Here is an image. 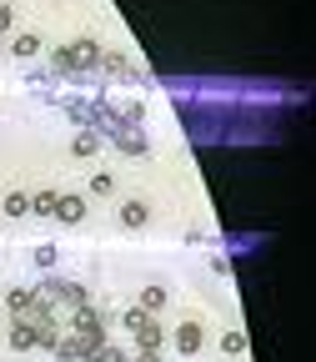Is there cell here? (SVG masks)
<instances>
[{"mask_svg":"<svg viewBox=\"0 0 316 362\" xmlns=\"http://www.w3.org/2000/svg\"><path fill=\"white\" fill-rule=\"evenodd\" d=\"M51 66L61 76H90L101 66V45L96 40H71V45H56L51 51Z\"/></svg>","mask_w":316,"mask_h":362,"instance_id":"obj_1","label":"cell"},{"mask_svg":"<svg viewBox=\"0 0 316 362\" xmlns=\"http://www.w3.org/2000/svg\"><path fill=\"white\" fill-rule=\"evenodd\" d=\"M6 307H11V322L30 327L35 337H40V332H61V327H51V317H45V307H40V297H35L30 287H16V292L6 297Z\"/></svg>","mask_w":316,"mask_h":362,"instance_id":"obj_2","label":"cell"},{"mask_svg":"<svg viewBox=\"0 0 316 362\" xmlns=\"http://www.w3.org/2000/svg\"><path fill=\"white\" fill-rule=\"evenodd\" d=\"M121 322H126V332L135 337V347H146V352H161L166 347V332H161V322H156V317H146L141 307H126V317H121Z\"/></svg>","mask_w":316,"mask_h":362,"instance_id":"obj_3","label":"cell"},{"mask_svg":"<svg viewBox=\"0 0 316 362\" xmlns=\"http://www.w3.org/2000/svg\"><path fill=\"white\" fill-rule=\"evenodd\" d=\"M166 342H171V347H176L181 357H196V352L206 347V327L196 322V317H186V322H176V332H171Z\"/></svg>","mask_w":316,"mask_h":362,"instance_id":"obj_4","label":"cell"},{"mask_svg":"<svg viewBox=\"0 0 316 362\" xmlns=\"http://www.w3.org/2000/svg\"><path fill=\"white\" fill-rule=\"evenodd\" d=\"M56 221L80 226V221H85V197H75V192H56Z\"/></svg>","mask_w":316,"mask_h":362,"instance_id":"obj_5","label":"cell"},{"mask_svg":"<svg viewBox=\"0 0 316 362\" xmlns=\"http://www.w3.org/2000/svg\"><path fill=\"white\" fill-rule=\"evenodd\" d=\"M96 71H106L111 81H141V66H130L126 56H111V51H101V66Z\"/></svg>","mask_w":316,"mask_h":362,"instance_id":"obj_6","label":"cell"},{"mask_svg":"<svg viewBox=\"0 0 316 362\" xmlns=\"http://www.w3.org/2000/svg\"><path fill=\"white\" fill-rule=\"evenodd\" d=\"M146 221H151V206L146 202H121V226H126V232H141Z\"/></svg>","mask_w":316,"mask_h":362,"instance_id":"obj_7","label":"cell"},{"mask_svg":"<svg viewBox=\"0 0 316 362\" xmlns=\"http://www.w3.org/2000/svg\"><path fill=\"white\" fill-rule=\"evenodd\" d=\"M166 302H171V292H166L161 282H151V287H141V302H135V307H141L146 317H156V312H161Z\"/></svg>","mask_w":316,"mask_h":362,"instance_id":"obj_8","label":"cell"},{"mask_svg":"<svg viewBox=\"0 0 316 362\" xmlns=\"http://www.w3.org/2000/svg\"><path fill=\"white\" fill-rule=\"evenodd\" d=\"M11 56H16V61H30V56H40V35H35V30H20V35L11 40Z\"/></svg>","mask_w":316,"mask_h":362,"instance_id":"obj_9","label":"cell"},{"mask_svg":"<svg viewBox=\"0 0 316 362\" xmlns=\"http://www.w3.org/2000/svg\"><path fill=\"white\" fill-rule=\"evenodd\" d=\"M101 151V136L96 131H75V141H71V156H80V161H90Z\"/></svg>","mask_w":316,"mask_h":362,"instance_id":"obj_10","label":"cell"},{"mask_svg":"<svg viewBox=\"0 0 316 362\" xmlns=\"http://www.w3.org/2000/svg\"><path fill=\"white\" fill-rule=\"evenodd\" d=\"M116 146H121L126 156H141V151H146V136H141V131H116Z\"/></svg>","mask_w":316,"mask_h":362,"instance_id":"obj_11","label":"cell"},{"mask_svg":"<svg viewBox=\"0 0 316 362\" xmlns=\"http://www.w3.org/2000/svg\"><path fill=\"white\" fill-rule=\"evenodd\" d=\"M0 206H6V216H11V221H20V216H30V197H25V192H11V197H6V202H0Z\"/></svg>","mask_w":316,"mask_h":362,"instance_id":"obj_12","label":"cell"},{"mask_svg":"<svg viewBox=\"0 0 316 362\" xmlns=\"http://www.w3.org/2000/svg\"><path fill=\"white\" fill-rule=\"evenodd\" d=\"M30 211L45 216V221H56V192H35V197H30Z\"/></svg>","mask_w":316,"mask_h":362,"instance_id":"obj_13","label":"cell"},{"mask_svg":"<svg viewBox=\"0 0 316 362\" xmlns=\"http://www.w3.org/2000/svg\"><path fill=\"white\" fill-rule=\"evenodd\" d=\"M85 362H130V357H126L121 347H111V342H101V347H90V352H85Z\"/></svg>","mask_w":316,"mask_h":362,"instance_id":"obj_14","label":"cell"},{"mask_svg":"<svg viewBox=\"0 0 316 362\" xmlns=\"http://www.w3.org/2000/svg\"><path fill=\"white\" fill-rule=\"evenodd\" d=\"M85 192H90V197H111V192H116V176H106V171H96V176H90V181H85Z\"/></svg>","mask_w":316,"mask_h":362,"instance_id":"obj_15","label":"cell"},{"mask_svg":"<svg viewBox=\"0 0 316 362\" xmlns=\"http://www.w3.org/2000/svg\"><path fill=\"white\" fill-rule=\"evenodd\" d=\"M11 347H16V352H30V347H35V332L20 327V322H11Z\"/></svg>","mask_w":316,"mask_h":362,"instance_id":"obj_16","label":"cell"},{"mask_svg":"<svg viewBox=\"0 0 316 362\" xmlns=\"http://www.w3.org/2000/svg\"><path fill=\"white\" fill-rule=\"evenodd\" d=\"M56 262H61V252H56V247H35V267H45V272H51Z\"/></svg>","mask_w":316,"mask_h":362,"instance_id":"obj_17","label":"cell"},{"mask_svg":"<svg viewBox=\"0 0 316 362\" xmlns=\"http://www.w3.org/2000/svg\"><path fill=\"white\" fill-rule=\"evenodd\" d=\"M221 347H226V352H246V332H226Z\"/></svg>","mask_w":316,"mask_h":362,"instance_id":"obj_18","label":"cell"},{"mask_svg":"<svg viewBox=\"0 0 316 362\" xmlns=\"http://www.w3.org/2000/svg\"><path fill=\"white\" fill-rule=\"evenodd\" d=\"M11 25H16V11H11V6H0V35H6Z\"/></svg>","mask_w":316,"mask_h":362,"instance_id":"obj_19","label":"cell"},{"mask_svg":"<svg viewBox=\"0 0 316 362\" xmlns=\"http://www.w3.org/2000/svg\"><path fill=\"white\" fill-rule=\"evenodd\" d=\"M130 362H161V352H146V347H135V357Z\"/></svg>","mask_w":316,"mask_h":362,"instance_id":"obj_20","label":"cell"}]
</instances>
